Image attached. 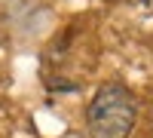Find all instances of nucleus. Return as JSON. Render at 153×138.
<instances>
[{
	"label": "nucleus",
	"instance_id": "obj_1",
	"mask_svg": "<svg viewBox=\"0 0 153 138\" xmlns=\"http://www.w3.org/2000/svg\"><path fill=\"white\" fill-rule=\"evenodd\" d=\"M138 117L135 95L123 83H107L92 95L86 107L89 138H129Z\"/></svg>",
	"mask_w": 153,
	"mask_h": 138
}]
</instances>
